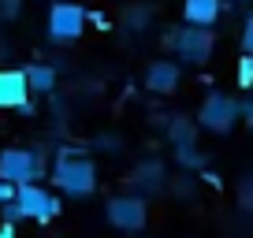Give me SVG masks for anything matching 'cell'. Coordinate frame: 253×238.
<instances>
[{
	"label": "cell",
	"mask_w": 253,
	"mask_h": 238,
	"mask_svg": "<svg viewBox=\"0 0 253 238\" xmlns=\"http://www.w3.org/2000/svg\"><path fill=\"white\" fill-rule=\"evenodd\" d=\"M48 179H52V186L60 194H67V198H89V194L97 190V167H93V160H86V157H56Z\"/></svg>",
	"instance_id": "6da1fadb"
},
{
	"label": "cell",
	"mask_w": 253,
	"mask_h": 238,
	"mask_svg": "<svg viewBox=\"0 0 253 238\" xmlns=\"http://www.w3.org/2000/svg\"><path fill=\"white\" fill-rule=\"evenodd\" d=\"M0 179L15 186H30L45 179V153L41 149H0Z\"/></svg>",
	"instance_id": "7a4b0ae2"
},
{
	"label": "cell",
	"mask_w": 253,
	"mask_h": 238,
	"mask_svg": "<svg viewBox=\"0 0 253 238\" xmlns=\"http://www.w3.org/2000/svg\"><path fill=\"white\" fill-rule=\"evenodd\" d=\"M104 220L116 231H123V235H138L149 223V205H145L142 194H116L104 205Z\"/></svg>",
	"instance_id": "3957f363"
},
{
	"label": "cell",
	"mask_w": 253,
	"mask_h": 238,
	"mask_svg": "<svg viewBox=\"0 0 253 238\" xmlns=\"http://www.w3.org/2000/svg\"><path fill=\"white\" fill-rule=\"evenodd\" d=\"M238 119H242V108L227 93H209L198 108V127L209 130V134H231Z\"/></svg>",
	"instance_id": "277c9868"
},
{
	"label": "cell",
	"mask_w": 253,
	"mask_h": 238,
	"mask_svg": "<svg viewBox=\"0 0 253 238\" xmlns=\"http://www.w3.org/2000/svg\"><path fill=\"white\" fill-rule=\"evenodd\" d=\"M86 23H89L86 8L75 4V0H56L48 8V38L52 41H79Z\"/></svg>",
	"instance_id": "5b68a950"
},
{
	"label": "cell",
	"mask_w": 253,
	"mask_h": 238,
	"mask_svg": "<svg viewBox=\"0 0 253 238\" xmlns=\"http://www.w3.org/2000/svg\"><path fill=\"white\" fill-rule=\"evenodd\" d=\"M168 45L175 48V56L179 60H186V64H205L209 56H212V34L209 30H201V26H194V30H175L171 38H168Z\"/></svg>",
	"instance_id": "8992f818"
},
{
	"label": "cell",
	"mask_w": 253,
	"mask_h": 238,
	"mask_svg": "<svg viewBox=\"0 0 253 238\" xmlns=\"http://www.w3.org/2000/svg\"><path fill=\"white\" fill-rule=\"evenodd\" d=\"M15 205L26 212V220H38V223H48L60 216V198L56 194H48L45 186L30 183V186H19V198Z\"/></svg>",
	"instance_id": "52a82bcc"
},
{
	"label": "cell",
	"mask_w": 253,
	"mask_h": 238,
	"mask_svg": "<svg viewBox=\"0 0 253 238\" xmlns=\"http://www.w3.org/2000/svg\"><path fill=\"white\" fill-rule=\"evenodd\" d=\"M30 101V82H26L23 67H11V71H0V108L19 112Z\"/></svg>",
	"instance_id": "ba28073f"
},
{
	"label": "cell",
	"mask_w": 253,
	"mask_h": 238,
	"mask_svg": "<svg viewBox=\"0 0 253 238\" xmlns=\"http://www.w3.org/2000/svg\"><path fill=\"white\" fill-rule=\"evenodd\" d=\"M130 186L138 194H160L168 186V167L160 160H142V164L130 171Z\"/></svg>",
	"instance_id": "9c48e42d"
},
{
	"label": "cell",
	"mask_w": 253,
	"mask_h": 238,
	"mask_svg": "<svg viewBox=\"0 0 253 238\" xmlns=\"http://www.w3.org/2000/svg\"><path fill=\"white\" fill-rule=\"evenodd\" d=\"M175 86H179V64L153 60L145 67V89H153V93H175Z\"/></svg>",
	"instance_id": "30bf717a"
},
{
	"label": "cell",
	"mask_w": 253,
	"mask_h": 238,
	"mask_svg": "<svg viewBox=\"0 0 253 238\" xmlns=\"http://www.w3.org/2000/svg\"><path fill=\"white\" fill-rule=\"evenodd\" d=\"M223 4L220 0H182V15H186L190 26H201V30H209V26L220 19Z\"/></svg>",
	"instance_id": "8fae6325"
},
{
	"label": "cell",
	"mask_w": 253,
	"mask_h": 238,
	"mask_svg": "<svg viewBox=\"0 0 253 238\" xmlns=\"http://www.w3.org/2000/svg\"><path fill=\"white\" fill-rule=\"evenodd\" d=\"M26 82H30V93H52L56 89V67L52 64H26Z\"/></svg>",
	"instance_id": "7c38bea8"
},
{
	"label": "cell",
	"mask_w": 253,
	"mask_h": 238,
	"mask_svg": "<svg viewBox=\"0 0 253 238\" xmlns=\"http://www.w3.org/2000/svg\"><path fill=\"white\" fill-rule=\"evenodd\" d=\"M168 138H171V145H194L198 123H194L190 116H171L168 119Z\"/></svg>",
	"instance_id": "4fadbf2b"
},
{
	"label": "cell",
	"mask_w": 253,
	"mask_h": 238,
	"mask_svg": "<svg viewBox=\"0 0 253 238\" xmlns=\"http://www.w3.org/2000/svg\"><path fill=\"white\" fill-rule=\"evenodd\" d=\"M175 160H179V167H186V171H201V167L209 164V157L198 153V145H175Z\"/></svg>",
	"instance_id": "5bb4252c"
},
{
	"label": "cell",
	"mask_w": 253,
	"mask_h": 238,
	"mask_svg": "<svg viewBox=\"0 0 253 238\" xmlns=\"http://www.w3.org/2000/svg\"><path fill=\"white\" fill-rule=\"evenodd\" d=\"M238 208L253 212V175H242V183H238Z\"/></svg>",
	"instance_id": "9a60e30c"
},
{
	"label": "cell",
	"mask_w": 253,
	"mask_h": 238,
	"mask_svg": "<svg viewBox=\"0 0 253 238\" xmlns=\"http://www.w3.org/2000/svg\"><path fill=\"white\" fill-rule=\"evenodd\" d=\"M238 86L253 89V56H242V60H238Z\"/></svg>",
	"instance_id": "2e32d148"
},
{
	"label": "cell",
	"mask_w": 253,
	"mask_h": 238,
	"mask_svg": "<svg viewBox=\"0 0 253 238\" xmlns=\"http://www.w3.org/2000/svg\"><path fill=\"white\" fill-rule=\"evenodd\" d=\"M0 216H4V223H11V227L26 220V212H23V208L15 205V201H11V205H4V208H0Z\"/></svg>",
	"instance_id": "e0dca14e"
},
{
	"label": "cell",
	"mask_w": 253,
	"mask_h": 238,
	"mask_svg": "<svg viewBox=\"0 0 253 238\" xmlns=\"http://www.w3.org/2000/svg\"><path fill=\"white\" fill-rule=\"evenodd\" d=\"M15 198H19V186H15V183H4V179H0V208L11 205Z\"/></svg>",
	"instance_id": "ac0fdd59"
},
{
	"label": "cell",
	"mask_w": 253,
	"mask_h": 238,
	"mask_svg": "<svg viewBox=\"0 0 253 238\" xmlns=\"http://www.w3.org/2000/svg\"><path fill=\"white\" fill-rule=\"evenodd\" d=\"M19 11H23V0H0V15L4 19H19Z\"/></svg>",
	"instance_id": "d6986e66"
},
{
	"label": "cell",
	"mask_w": 253,
	"mask_h": 238,
	"mask_svg": "<svg viewBox=\"0 0 253 238\" xmlns=\"http://www.w3.org/2000/svg\"><path fill=\"white\" fill-rule=\"evenodd\" d=\"M242 48H246V56H253V15L242 23Z\"/></svg>",
	"instance_id": "ffe728a7"
},
{
	"label": "cell",
	"mask_w": 253,
	"mask_h": 238,
	"mask_svg": "<svg viewBox=\"0 0 253 238\" xmlns=\"http://www.w3.org/2000/svg\"><path fill=\"white\" fill-rule=\"evenodd\" d=\"M238 108H242V123H250V127H253V97H246Z\"/></svg>",
	"instance_id": "44dd1931"
},
{
	"label": "cell",
	"mask_w": 253,
	"mask_h": 238,
	"mask_svg": "<svg viewBox=\"0 0 253 238\" xmlns=\"http://www.w3.org/2000/svg\"><path fill=\"white\" fill-rule=\"evenodd\" d=\"M145 19H149V15H145V11H134V15H126V23H134V26H142Z\"/></svg>",
	"instance_id": "7402d4cb"
},
{
	"label": "cell",
	"mask_w": 253,
	"mask_h": 238,
	"mask_svg": "<svg viewBox=\"0 0 253 238\" xmlns=\"http://www.w3.org/2000/svg\"><path fill=\"white\" fill-rule=\"evenodd\" d=\"M0 238H15V227H11V223H4V227H0Z\"/></svg>",
	"instance_id": "603a6c76"
},
{
	"label": "cell",
	"mask_w": 253,
	"mask_h": 238,
	"mask_svg": "<svg viewBox=\"0 0 253 238\" xmlns=\"http://www.w3.org/2000/svg\"><path fill=\"white\" fill-rule=\"evenodd\" d=\"M0 227H4V216H0Z\"/></svg>",
	"instance_id": "cb8c5ba5"
}]
</instances>
